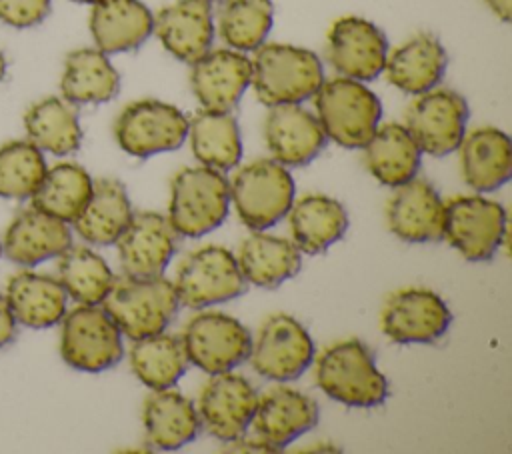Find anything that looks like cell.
<instances>
[{
  "label": "cell",
  "instance_id": "cell-1",
  "mask_svg": "<svg viewBox=\"0 0 512 454\" xmlns=\"http://www.w3.org/2000/svg\"><path fill=\"white\" fill-rule=\"evenodd\" d=\"M314 378L328 398L350 408H374L388 398L386 376L368 346L356 338L324 348L316 358Z\"/></svg>",
  "mask_w": 512,
  "mask_h": 454
},
{
  "label": "cell",
  "instance_id": "cell-2",
  "mask_svg": "<svg viewBox=\"0 0 512 454\" xmlns=\"http://www.w3.org/2000/svg\"><path fill=\"white\" fill-rule=\"evenodd\" d=\"M254 52L250 84L266 106L300 104L312 98L324 82L322 62L308 48L270 42Z\"/></svg>",
  "mask_w": 512,
  "mask_h": 454
},
{
  "label": "cell",
  "instance_id": "cell-3",
  "mask_svg": "<svg viewBox=\"0 0 512 454\" xmlns=\"http://www.w3.org/2000/svg\"><path fill=\"white\" fill-rule=\"evenodd\" d=\"M118 330L130 340L164 332L178 312L180 300L170 280L160 276L114 278L112 288L100 302Z\"/></svg>",
  "mask_w": 512,
  "mask_h": 454
},
{
  "label": "cell",
  "instance_id": "cell-4",
  "mask_svg": "<svg viewBox=\"0 0 512 454\" xmlns=\"http://www.w3.org/2000/svg\"><path fill=\"white\" fill-rule=\"evenodd\" d=\"M314 108L326 140L344 148H362L382 118L378 96L364 82L346 76L324 80L314 94Z\"/></svg>",
  "mask_w": 512,
  "mask_h": 454
},
{
  "label": "cell",
  "instance_id": "cell-5",
  "mask_svg": "<svg viewBox=\"0 0 512 454\" xmlns=\"http://www.w3.org/2000/svg\"><path fill=\"white\" fill-rule=\"evenodd\" d=\"M230 184L220 170L188 166L170 184L168 222L178 236L200 238L228 216Z\"/></svg>",
  "mask_w": 512,
  "mask_h": 454
},
{
  "label": "cell",
  "instance_id": "cell-6",
  "mask_svg": "<svg viewBox=\"0 0 512 454\" xmlns=\"http://www.w3.org/2000/svg\"><path fill=\"white\" fill-rule=\"evenodd\" d=\"M230 184V200L238 218L250 230L278 224L294 202V180L274 158H260L242 166Z\"/></svg>",
  "mask_w": 512,
  "mask_h": 454
},
{
  "label": "cell",
  "instance_id": "cell-7",
  "mask_svg": "<svg viewBox=\"0 0 512 454\" xmlns=\"http://www.w3.org/2000/svg\"><path fill=\"white\" fill-rule=\"evenodd\" d=\"M174 288L180 304L206 308L238 298L246 290L236 256L224 246H202L192 250L178 266Z\"/></svg>",
  "mask_w": 512,
  "mask_h": 454
},
{
  "label": "cell",
  "instance_id": "cell-8",
  "mask_svg": "<svg viewBox=\"0 0 512 454\" xmlns=\"http://www.w3.org/2000/svg\"><path fill=\"white\" fill-rule=\"evenodd\" d=\"M62 360L82 372H102L124 356L122 332L98 304H80L62 318Z\"/></svg>",
  "mask_w": 512,
  "mask_h": 454
},
{
  "label": "cell",
  "instance_id": "cell-9",
  "mask_svg": "<svg viewBox=\"0 0 512 454\" xmlns=\"http://www.w3.org/2000/svg\"><path fill=\"white\" fill-rule=\"evenodd\" d=\"M180 340L188 362L208 374L234 370L252 348L250 330L238 318L216 310L194 314L186 322Z\"/></svg>",
  "mask_w": 512,
  "mask_h": 454
},
{
  "label": "cell",
  "instance_id": "cell-10",
  "mask_svg": "<svg viewBox=\"0 0 512 454\" xmlns=\"http://www.w3.org/2000/svg\"><path fill=\"white\" fill-rule=\"evenodd\" d=\"M188 134V118L168 102L154 98L136 100L122 108L114 122L118 146L136 158L176 150Z\"/></svg>",
  "mask_w": 512,
  "mask_h": 454
},
{
  "label": "cell",
  "instance_id": "cell-11",
  "mask_svg": "<svg viewBox=\"0 0 512 454\" xmlns=\"http://www.w3.org/2000/svg\"><path fill=\"white\" fill-rule=\"evenodd\" d=\"M252 370L272 382L300 378L314 360V342L294 316L278 312L264 320L250 348Z\"/></svg>",
  "mask_w": 512,
  "mask_h": 454
},
{
  "label": "cell",
  "instance_id": "cell-12",
  "mask_svg": "<svg viewBox=\"0 0 512 454\" xmlns=\"http://www.w3.org/2000/svg\"><path fill=\"white\" fill-rule=\"evenodd\" d=\"M446 238L466 260H490L506 238V210L484 196H454L444 204Z\"/></svg>",
  "mask_w": 512,
  "mask_h": 454
},
{
  "label": "cell",
  "instance_id": "cell-13",
  "mask_svg": "<svg viewBox=\"0 0 512 454\" xmlns=\"http://www.w3.org/2000/svg\"><path fill=\"white\" fill-rule=\"evenodd\" d=\"M466 100L448 88H432L408 106L406 130L428 156H448L458 150L468 124Z\"/></svg>",
  "mask_w": 512,
  "mask_h": 454
},
{
  "label": "cell",
  "instance_id": "cell-14",
  "mask_svg": "<svg viewBox=\"0 0 512 454\" xmlns=\"http://www.w3.org/2000/svg\"><path fill=\"white\" fill-rule=\"evenodd\" d=\"M450 322L446 302L426 288L394 292L380 314L382 332L396 344H432L448 332Z\"/></svg>",
  "mask_w": 512,
  "mask_h": 454
},
{
  "label": "cell",
  "instance_id": "cell-15",
  "mask_svg": "<svg viewBox=\"0 0 512 454\" xmlns=\"http://www.w3.org/2000/svg\"><path fill=\"white\" fill-rule=\"evenodd\" d=\"M326 56L340 76L368 82L384 72L388 40L370 20L342 16L328 30Z\"/></svg>",
  "mask_w": 512,
  "mask_h": 454
},
{
  "label": "cell",
  "instance_id": "cell-16",
  "mask_svg": "<svg viewBox=\"0 0 512 454\" xmlns=\"http://www.w3.org/2000/svg\"><path fill=\"white\" fill-rule=\"evenodd\" d=\"M256 404L258 392L248 378L232 370L212 374L198 398L200 426L222 442L238 438L250 426Z\"/></svg>",
  "mask_w": 512,
  "mask_h": 454
},
{
  "label": "cell",
  "instance_id": "cell-17",
  "mask_svg": "<svg viewBox=\"0 0 512 454\" xmlns=\"http://www.w3.org/2000/svg\"><path fill=\"white\" fill-rule=\"evenodd\" d=\"M252 80V62L238 50H208L192 62L190 88L202 108L230 112Z\"/></svg>",
  "mask_w": 512,
  "mask_h": 454
},
{
  "label": "cell",
  "instance_id": "cell-18",
  "mask_svg": "<svg viewBox=\"0 0 512 454\" xmlns=\"http://www.w3.org/2000/svg\"><path fill=\"white\" fill-rule=\"evenodd\" d=\"M320 410L314 398L308 394L278 386L258 396L252 426L256 436L270 446L272 452L284 450L304 432L318 424Z\"/></svg>",
  "mask_w": 512,
  "mask_h": 454
},
{
  "label": "cell",
  "instance_id": "cell-19",
  "mask_svg": "<svg viewBox=\"0 0 512 454\" xmlns=\"http://www.w3.org/2000/svg\"><path fill=\"white\" fill-rule=\"evenodd\" d=\"M124 274L160 276L176 252V232L158 212H136L114 242Z\"/></svg>",
  "mask_w": 512,
  "mask_h": 454
},
{
  "label": "cell",
  "instance_id": "cell-20",
  "mask_svg": "<svg viewBox=\"0 0 512 454\" xmlns=\"http://www.w3.org/2000/svg\"><path fill=\"white\" fill-rule=\"evenodd\" d=\"M264 140L282 166H306L326 146V134L318 118L300 104L270 106L264 120Z\"/></svg>",
  "mask_w": 512,
  "mask_h": 454
},
{
  "label": "cell",
  "instance_id": "cell-21",
  "mask_svg": "<svg viewBox=\"0 0 512 454\" xmlns=\"http://www.w3.org/2000/svg\"><path fill=\"white\" fill-rule=\"evenodd\" d=\"M390 232L404 242H436L444 230V202L426 180L400 184L386 210Z\"/></svg>",
  "mask_w": 512,
  "mask_h": 454
},
{
  "label": "cell",
  "instance_id": "cell-22",
  "mask_svg": "<svg viewBox=\"0 0 512 454\" xmlns=\"http://www.w3.org/2000/svg\"><path fill=\"white\" fill-rule=\"evenodd\" d=\"M152 32L178 60L192 64L214 40V20L208 0H176L154 16Z\"/></svg>",
  "mask_w": 512,
  "mask_h": 454
},
{
  "label": "cell",
  "instance_id": "cell-23",
  "mask_svg": "<svg viewBox=\"0 0 512 454\" xmlns=\"http://www.w3.org/2000/svg\"><path fill=\"white\" fill-rule=\"evenodd\" d=\"M72 246L68 222H62L42 210L28 208L14 216L4 234L2 252L20 266H36L48 258L60 256Z\"/></svg>",
  "mask_w": 512,
  "mask_h": 454
},
{
  "label": "cell",
  "instance_id": "cell-24",
  "mask_svg": "<svg viewBox=\"0 0 512 454\" xmlns=\"http://www.w3.org/2000/svg\"><path fill=\"white\" fill-rule=\"evenodd\" d=\"M460 168L464 182L476 192H492L512 176V144L498 128L482 126L464 134L460 142Z\"/></svg>",
  "mask_w": 512,
  "mask_h": 454
},
{
  "label": "cell",
  "instance_id": "cell-25",
  "mask_svg": "<svg viewBox=\"0 0 512 454\" xmlns=\"http://www.w3.org/2000/svg\"><path fill=\"white\" fill-rule=\"evenodd\" d=\"M154 16L140 0H96L90 12V32L104 54L128 52L152 34Z\"/></svg>",
  "mask_w": 512,
  "mask_h": 454
},
{
  "label": "cell",
  "instance_id": "cell-26",
  "mask_svg": "<svg viewBox=\"0 0 512 454\" xmlns=\"http://www.w3.org/2000/svg\"><path fill=\"white\" fill-rule=\"evenodd\" d=\"M448 56L440 40L432 34H418L398 46L386 58V78L404 94H424L436 88L446 72Z\"/></svg>",
  "mask_w": 512,
  "mask_h": 454
},
{
  "label": "cell",
  "instance_id": "cell-27",
  "mask_svg": "<svg viewBox=\"0 0 512 454\" xmlns=\"http://www.w3.org/2000/svg\"><path fill=\"white\" fill-rule=\"evenodd\" d=\"M148 442L158 450H178L192 442L200 430L194 402L178 390H154L142 406Z\"/></svg>",
  "mask_w": 512,
  "mask_h": 454
},
{
  "label": "cell",
  "instance_id": "cell-28",
  "mask_svg": "<svg viewBox=\"0 0 512 454\" xmlns=\"http://www.w3.org/2000/svg\"><path fill=\"white\" fill-rule=\"evenodd\" d=\"M292 242L304 254H322L348 230L346 208L324 194H308L288 210Z\"/></svg>",
  "mask_w": 512,
  "mask_h": 454
},
{
  "label": "cell",
  "instance_id": "cell-29",
  "mask_svg": "<svg viewBox=\"0 0 512 454\" xmlns=\"http://www.w3.org/2000/svg\"><path fill=\"white\" fill-rule=\"evenodd\" d=\"M236 260L248 284L276 288L300 272L302 252L288 238L254 230L242 240Z\"/></svg>",
  "mask_w": 512,
  "mask_h": 454
},
{
  "label": "cell",
  "instance_id": "cell-30",
  "mask_svg": "<svg viewBox=\"0 0 512 454\" xmlns=\"http://www.w3.org/2000/svg\"><path fill=\"white\" fill-rule=\"evenodd\" d=\"M66 290L62 284L32 270H20L10 276L6 284V300L10 310L22 326L50 328L66 314Z\"/></svg>",
  "mask_w": 512,
  "mask_h": 454
},
{
  "label": "cell",
  "instance_id": "cell-31",
  "mask_svg": "<svg viewBox=\"0 0 512 454\" xmlns=\"http://www.w3.org/2000/svg\"><path fill=\"white\" fill-rule=\"evenodd\" d=\"M132 218L126 188L116 178L92 182V192L74 220V230L90 244L110 246L118 240Z\"/></svg>",
  "mask_w": 512,
  "mask_h": 454
},
{
  "label": "cell",
  "instance_id": "cell-32",
  "mask_svg": "<svg viewBox=\"0 0 512 454\" xmlns=\"http://www.w3.org/2000/svg\"><path fill=\"white\" fill-rule=\"evenodd\" d=\"M362 148L366 168L384 186L398 188L412 180L420 168V148L404 124L378 126Z\"/></svg>",
  "mask_w": 512,
  "mask_h": 454
},
{
  "label": "cell",
  "instance_id": "cell-33",
  "mask_svg": "<svg viewBox=\"0 0 512 454\" xmlns=\"http://www.w3.org/2000/svg\"><path fill=\"white\" fill-rule=\"evenodd\" d=\"M120 90V74L98 48L72 50L64 60L60 92L72 104H102Z\"/></svg>",
  "mask_w": 512,
  "mask_h": 454
},
{
  "label": "cell",
  "instance_id": "cell-34",
  "mask_svg": "<svg viewBox=\"0 0 512 454\" xmlns=\"http://www.w3.org/2000/svg\"><path fill=\"white\" fill-rule=\"evenodd\" d=\"M190 150L194 158L208 168L226 172L242 158V138L236 118L230 112L200 110L188 120Z\"/></svg>",
  "mask_w": 512,
  "mask_h": 454
},
{
  "label": "cell",
  "instance_id": "cell-35",
  "mask_svg": "<svg viewBox=\"0 0 512 454\" xmlns=\"http://www.w3.org/2000/svg\"><path fill=\"white\" fill-rule=\"evenodd\" d=\"M28 140L54 156H68L80 148L82 128L72 102L48 96L34 102L24 114Z\"/></svg>",
  "mask_w": 512,
  "mask_h": 454
},
{
  "label": "cell",
  "instance_id": "cell-36",
  "mask_svg": "<svg viewBox=\"0 0 512 454\" xmlns=\"http://www.w3.org/2000/svg\"><path fill=\"white\" fill-rule=\"evenodd\" d=\"M128 358L134 376L150 390L172 388L188 368L182 340L166 332L134 340Z\"/></svg>",
  "mask_w": 512,
  "mask_h": 454
},
{
  "label": "cell",
  "instance_id": "cell-37",
  "mask_svg": "<svg viewBox=\"0 0 512 454\" xmlns=\"http://www.w3.org/2000/svg\"><path fill=\"white\" fill-rule=\"evenodd\" d=\"M90 174L74 162H60L46 170L32 194V208L62 222H74L92 192Z\"/></svg>",
  "mask_w": 512,
  "mask_h": 454
},
{
  "label": "cell",
  "instance_id": "cell-38",
  "mask_svg": "<svg viewBox=\"0 0 512 454\" xmlns=\"http://www.w3.org/2000/svg\"><path fill=\"white\" fill-rule=\"evenodd\" d=\"M58 282L78 304H100L114 284V274L94 250L70 246L60 254Z\"/></svg>",
  "mask_w": 512,
  "mask_h": 454
},
{
  "label": "cell",
  "instance_id": "cell-39",
  "mask_svg": "<svg viewBox=\"0 0 512 454\" xmlns=\"http://www.w3.org/2000/svg\"><path fill=\"white\" fill-rule=\"evenodd\" d=\"M272 22V0H226L218 12V34L232 50L252 52L264 44Z\"/></svg>",
  "mask_w": 512,
  "mask_h": 454
},
{
  "label": "cell",
  "instance_id": "cell-40",
  "mask_svg": "<svg viewBox=\"0 0 512 454\" xmlns=\"http://www.w3.org/2000/svg\"><path fill=\"white\" fill-rule=\"evenodd\" d=\"M42 150L30 140H10L0 146V196L22 200L34 194L46 174Z\"/></svg>",
  "mask_w": 512,
  "mask_h": 454
},
{
  "label": "cell",
  "instance_id": "cell-41",
  "mask_svg": "<svg viewBox=\"0 0 512 454\" xmlns=\"http://www.w3.org/2000/svg\"><path fill=\"white\" fill-rule=\"evenodd\" d=\"M50 12V0H0V22L12 28L40 24Z\"/></svg>",
  "mask_w": 512,
  "mask_h": 454
},
{
  "label": "cell",
  "instance_id": "cell-42",
  "mask_svg": "<svg viewBox=\"0 0 512 454\" xmlns=\"http://www.w3.org/2000/svg\"><path fill=\"white\" fill-rule=\"evenodd\" d=\"M222 452H232V454H240V452H248V454H270V446L264 444L258 436L256 438H244L238 436V438H232V440H226L224 446H222Z\"/></svg>",
  "mask_w": 512,
  "mask_h": 454
},
{
  "label": "cell",
  "instance_id": "cell-43",
  "mask_svg": "<svg viewBox=\"0 0 512 454\" xmlns=\"http://www.w3.org/2000/svg\"><path fill=\"white\" fill-rule=\"evenodd\" d=\"M16 336V318L4 294H0V348L10 344Z\"/></svg>",
  "mask_w": 512,
  "mask_h": 454
},
{
  "label": "cell",
  "instance_id": "cell-44",
  "mask_svg": "<svg viewBox=\"0 0 512 454\" xmlns=\"http://www.w3.org/2000/svg\"><path fill=\"white\" fill-rule=\"evenodd\" d=\"M488 4V8L502 20V22H510L512 16V0H484Z\"/></svg>",
  "mask_w": 512,
  "mask_h": 454
},
{
  "label": "cell",
  "instance_id": "cell-45",
  "mask_svg": "<svg viewBox=\"0 0 512 454\" xmlns=\"http://www.w3.org/2000/svg\"><path fill=\"white\" fill-rule=\"evenodd\" d=\"M334 452V450H340V448H336V446H316V448H306V452Z\"/></svg>",
  "mask_w": 512,
  "mask_h": 454
},
{
  "label": "cell",
  "instance_id": "cell-46",
  "mask_svg": "<svg viewBox=\"0 0 512 454\" xmlns=\"http://www.w3.org/2000/svg\"><path fill=\"white\" fill-rule=\"evenodd\" d=\"M4 74H6V58H4V54L0 52V80L4 78Z\"/></svg>",
  "mask_w": 512,
  "mask_h": 454
},
{
  "label": "cell",
  "instance_id": "cell-47",
  "mask_svg": "<svg viewBox=\"0 0 512 454\" xmlns=\"http://www.w3.org/2000/svg\"><path fill=\"white\" fill-rule=\"evenodd\" d=\"M72 2H80V4H94L96 0H72Z\"/></svg>",
  "mask_w": 512,
  "mask_h": 454
},
{
  "label": "cell",
  "instance_id": "cell-48",
  "mask_svg": "<svg viewBox=\"0 0 512 454\" xmlns=\"http://www.w3.org/2000/svg\"><path fill=\"white\" fill-rule=\"evenodd\" d=\"M208 2H224V0H208Z\"/></svg>",
  "mask_w": 512,
  "mask_h": 454
},
{
  "label": "cell",
  "instance_id": "cell-49",
  "mask_svg": "<svg viewBox=\"0 0 512 454\" xmlns=\"http://www.w3.org/2000/svg\"><path fill=\"white\" fill-rule=\"evenodd\" d=\"M0 254H2V244H0Z\"/></svg>",
  "mask_w": 512,
  "mask_h": 454
}]
</instances>
